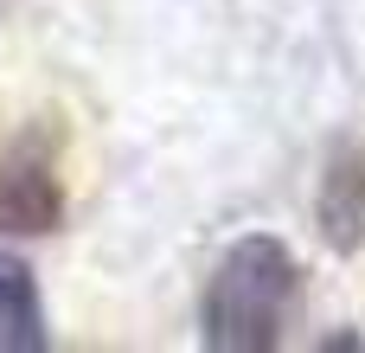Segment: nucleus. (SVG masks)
I'll use <instances>...</instances> for the list:
<instances>
[{
    "instance_id": "obj_1",
    "label": "nucleus",
    "mask_w": 365,
    "mask_h": 353,
    "mask_svg": "<svg viewBox=\"0 0 365 353\" xmlns=\"http://www.w3.org/2000/svg\"><path fill=\"white\" fill-rule=\"evenodd\" d=\"M302 302V264L282 238L250 232L237 238L212 277H205V302H199V341L212 353H269L289 341Z\"/></svg>"
},
{
    "instance_id": "obj_2",
    "label": "nucleus",
    "mask_w": 365,
    "mask_h": 353,
    "mask_svg": "<svg viewBox=\"0 0 365 353\" xmlns=\"http://www.w3.org/2000/svg\"><path fill=\"white\" fill-rule=\"evenodd\" d=\"M64 225V174L51 116L0 135V238H51Z\"/></svg>"
},
{
    "instance_id": "obj_3",
    "label": "nucleus",
    "mask_w": 365,
    "mask_h": 353,
    "mask_svg": "<svg viewBox=\"0 0 365 353\" xmlns=\"http://www.w3.org/2000/svg\"><path fill=\"white\" fill-rule=\"evenodd\" d=\"M314 225H321V244L334 257H353L365 244V148L359 141L334 148V161L321 174V193H314Z\"/></svg>"
},
{
    "instance_id": "obj_4",
    "label": "nucleus",
    "mask_w": 365,
    "mask_h": 353,
    "mask_svg": "<svg viewBox=\"0 0 365 353\" xmlns=\"http://www.w3.org/2000/svg\"><path fill=\"white\" fill-rule=\"evenodd\" d=\"M45 302H38V277L32 264H19L13 251H0V353H45Z\"/></svg>"
}]
</instances>
